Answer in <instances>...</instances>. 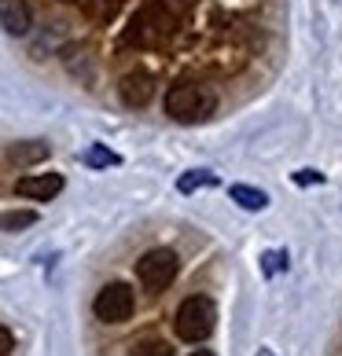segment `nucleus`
<instances>
[{
  "label": "nucleus",
  "mask_w": 342,
  "mask_h": 356,
  "mask_svg": "<svg viewBox=\"0 0 342 356\" xmlns=\"http://www.w3.org/2000/svg\"><path fill=\"white\" fill-rule=\"evenodd\" d=\"M33 224H37L33 209H8V213H0V232H22V228H33Z\"/></svg>",
  "instance_id": "10"
},
{
  "label": "nucleus",
  "mask_w": 342,
  "mask_h": 356,
  "mask_svg": "<svg viewBox=\"0 0 342 356\" xmlns=\"http://www.w3.org/2000/svg\"><path fill=\"white\" fill-rule=\"evenodd\" d=\"M11 349H15V334L0 323V356H11Z\"/></svg>",
  "instance_id": "15"
},
{
  "label": "nucleus",
  "mask_w": 342,
  "mask_h": 356,
  "mask_svg": "<svg viewBox=\"0 0 342 356\" xmlns=\"http://www.w3.org/2000/svg\"><path fill=\"white\" fill-rule=\"evenodd\" d=\"M133 305H137V298L125 283H107L96 294V301H92V312H96V320H103V323H125L129 316H133Z\"/></svg>",
  "instance_id": "4"
},
{
  "label": "nucleus",
  "mask_w": 342,
  "mask_h": 356,
  "mask_svg": "<svg viewBox=\"0 0 342 356\" xmlns=\"http://www.w3.org/2000/svg\"><path fill=\"white\" fill-rule=\"evenodd\" d=\"M258 356H272V353H269V349H261V353H258Z\"/></svg>",
  "instance_id": "18"
},
{
  "label": "nucleus",
  "mask_w": 342,
  "mask_h": 356,
  "mask_svg": "<svg viewBox=\"0 0 342 356\" xmlns=\"http://www.w3.org/2000/svg\"><path fill=\"white\" fill-rule=\"evenodd\" d=\"M151 92H155V85H151V77L143 74V70L125 74L122 85H118V96H122L125 107H148V103H151Z\"/></svg>",
  "instance_id": "7"
},
{
  "label": "nucleus",
  "mask_w": 342,
  "mask_h": 356,
  "mask_svg": "<svg viewBox=\"0 0 342 356\" xmlns=\"http://www.w3.org/2000/svg\"><path fill=\"white\" fill-rule=\"evenodd\" d=\"M166 114L180 125H195V122H206L210 114L217 111V96L214 88L206 85H195V81H180L166 92Z\"/></svg>",
  "instance_id": "1"
},
{
  "label": "nucleus",
  "mask_w": 342,
  "mask_h": 356,
  "mask_svg": "<svg viewBox=\"0 0 342 356\" xmlns=\"http://www.w3.org/2000/svg\"><path fill=\"white\" fill-rule=\"evenodd\" d=\"M33 26V11L26 0H0V30L11 37H26Z\"/></svg>",
  "instance_id": "6"
},
{
  "label": "nucleus",
  "mask_w": 342,
  "mask_h": 356,
  "mask_svg": "<svg viewBox=\"0 0 342 356\" xmlns=\"http://www.w3.org/2000/svg\"><path fill=\"white\" fill-rule=\"evenodd\" d=\"M45 158H48V143H41V140H26V143H11L8 147L11 165H37Z\"/></svg>",
  "instance_id": "8"
},
{
  "label": "nucleus",
  "mask_w": 342,
  "mask_h": 356,
  "mask_svg": "<svg viewBox=\"0 0 342 356\" xmlns=\"http://www.w3.org/2000/svg\"><path fill=\"white\" fill-rule=\"evenodd\" d=\"M295 180H298V184H324V177H320V173H313V169H302Z\"/></svg>",
  "instance_id": "16"
},
{
  "label": "nucleus",
  "mask_w": 342,
  "mask_h": 356,
  "mask_svg": "<svg viewBox=\"0 0 342 356\" xmlns=\"http://www.w3.org/2000/svg\"><path fill=\"white\" fill-rule=\"evenodd\" d=\"M81 162H85V165H96V169H107V165H118L122 158H118L114 151H107L103 143H96V147H88V151L81 154Z\"/></svg>",
  "instance_id": "12"
},
{
  "label": "nucleus",
  "mask_w": 342,
  "mask_h": 356,
  "mask_svg": "<svg viewBox=\"0 0 342 356\" xmlns=\"http://www.w3.org/2000/svg\"><path fill=\"white\" fill-rule=\"evenodd\" d=\"M129 356H173V349L166 341H140V346H133Z\"/></svg>",
  "instance_id": "13"
},
{
  "label": "nucleus",
  "mask_w": 342,
  "mask_h": 356,
  "mask_svg": "<svg viewBox=\"0 0 342 356\" xmlns=\"http://www.w3.org/2000/svg\"><path fill=\"white\" fill-rule=\"evenodd\" d=\"M214 184H217L214 173H206V169H192V173H184V177L177 180V191L192 195V191H199V188H214Z\"/></svg>",
  "instance_id": "11"
},
{
  "label": "nucleus",
  "mask_w": 342,
  "mask_h": 356,
  "mask_svg": "<svg viewBox=\"0 0 342 356\" xmlns=\"http://www.w3.org/2000/svg\"><path fill=\"white\" fill-rule=\"evenodd\" d=\"M192 356H214V353H210V349H195Z\"/></svg>",
  "instance_id": "17"
},
{
  "label": "nucleus",
  "mask_w": 342,
  "mask_h": 356,
  "mask_svg": "<svg viewBox=\"0 0 342 356\" xmlns=\"http://www.w3.org/2000/svg\"><path fill=\"white\" fill-rule=\"evenodd\" d=\"M173 327H177V338L180 341H192V346H195V341H206L210 334H214V327H217L214 301L203 298V294L184 298L177 316H173Z\"/></svg>",
  "instance_id": "2"
},
{
  "label": "nucleus",
  "mask_w": 342,
  "mask_h": 356,
  "mask_svg": "<svg viewBox=\"0 0 342 356\" xmlns=\"http://www.w3.org/2000/svg\"><path fill=\"white\" fill-rule=\"evenodd\" d=\"M177 272H180V261L169 246H155L137 261V280H140L143 290H151V294H162V290L177 280Z\"/></svg>",
  "instance_id": "3"
},
{
  "label": "nucleus",
  "mask_w": 342,
  "mask_h": 356,
  "mask_svg": "<svg viewBox=\"0 0 342 356\" xmlns=\"http://www.w3.org/2000/svg\"><path fill=\"white\" fill-rule=\"evenodd\" d=\"M63 188H67V180H63L59 173H26L15 184V195L33 199V202H52Z\"/></svg>",
  "instance_id": "5"
},
{
  "label": "nucleus",
  "mask_w": 342,
  "mask_h": 356,
  "mask_svg": "<svg viewBox=\"0 0 342 356\" xmlns=\"http://www.w3.org/2000/svg\"><path fill=\"white\" fill-rule=\"evenodd\" d=\"M280 268H287V254H280V250H269V254H265V272L272 275V272H280Z\"/></svg>",
  "instance_id": "14"
},
{
  "label": "nucleus",
  "mask_w": 342,
  "mask_h": 356,
  "mask_svg": "<svg viewBox=\"0 0 342 356\" xmlns=\"http://www.w3.org/2000/svg\"><path fill=\"white\" fill-rule=\"evenodd\" d=\"M228 195H232V202H240L243 209H254V213L269 206V195L258 191V188H251V184H232Z\"/></svg>",
  "instance_id": "9"
}]
</instances>
